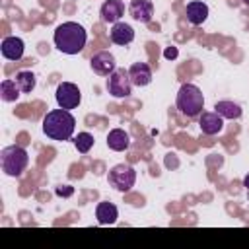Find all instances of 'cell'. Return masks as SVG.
Returning a JSON list of instances; mask_svg holds the SVG:
<instances>
[{"instance_id":"1","label":"cell","mask_w":249,"mask_h":249,"mask_svg":"<svg viewBox=\"0 0 249 249\" xmlns=\"http://www.w3.org/2000/svg\"><path fill=\"white\" fill-rule=\"evenodd\" d=\"M54 47L64 54H78L84 51L88 35L86 29L76 21H64L54 29Z\"/></svg>"},{"instance_id":"2","label":"cell","mask_w":249,"mask_h":249,"mask_svg":"<svg viewBox=\"0 0 249 249\" xmlns=\"http://www.w3.org/2000/svg\"><path fill=\"white\" fill-rule=\"evenodd\" d=\"M76 128V119L68 109H53L45 115L43 119V132L58 142L70 140V136L74 134Z\"/></svg>"},{"instance_id":"3","label":"cell","mask_w":249,"mask_h":249,"mask_svg":"<svg viewBox=\"0 0 249 249\" xmlns=\"http://www.w3.org/2000/svg\"><path fill=\"white\" fill-rule=\"evenodd\" d=\"M177 109L185 115V117H198L202 113L204 107V97L200 88H196L195 84H183L177 91Z\"/></svg>"},{"instance_id":"4","label":"cell","mask_w":249,"mask_h":249,"mask_svg":"<svg viewBox=\"0 0 249 249\" xmlns=\"http://www.w3.org/2000/svg\"><path fill=\"white\" fill-rule=\"evenodd\" d=\"M29 163V156L25 152V148L21 146H6L2 152H0V165H2V171L10 177H19L25 167Z\"/></svg>"},{"instance_id":"5","label":"cell","mask_w":249,"mask_h":249,"mask_svg":"<svg viewBox=\"0 0 249 249\" xmlns=\"http://www.w3.org/2000/svg\"><path fill=\"white\" fill-rule=\"evenodd\" d=\"M107 179H109V185H111V187H115V189L121 191V193H126V191H130V189L134 187V183H136V171H134V167L128 165V163H117V165H113V167L109 169Z\"/></svg>"},{"instance_id":"6","label":"cell","mask_w":249,"mask_h":249,"mask_svg":"<svg viewBox=\"0 0 249 249\" xmlns=\"http://www.w3.org/2000/svg\"><path fill=\"white\" fill-rule=\"evenodd\" d=\"M107 89L113 97H128L132 91V82H130L128 70L115 68L107 78Z\"/></svg>"},{"instance_id":"7","label":"cell","mask_w":249,"mask_h":249,"mask_svg":"<svg viewBox=\"0 0 249 249\" xmlns=\"http://www.w3.org/2000/svg\"><path fill=\"white\" fill-rule=\"evenodd\" d=\"M54 97H56L58 107H62V109H76V107L80 105V101H82L80 88H78L76 84H72V82H62V84H58Z\"/></svg>"},{"instance_id":"8","label":"cell","mask_w":249,"mask_h":249,"mask_svg":"<svg viewBox=\"0 0 249 249\" xmlns=\"http://www.w3.org/2000/svg\"><path fill=\"white\" fill-rule=\"evenodd\" d=\"M91 70L99 76H109L113 70H115V56L109 53V51H101L97 54L91 56V62H89Z\"/></svg>"},{"instance_id":"9","label":"cell","mask_w":249,"mask_h":249,"mask_svg":"<svg viewBox=\"0 0 249 249\" xmlns=\"http://www.w3.org/2000/svg\"><path fill=\"white\" fill-rule=\"evenodd\" d=\"M128 14L140 23H150L154 16V4L150 0H130Z\"/></svg>"},{"instance_id":"10","label":"cell","mask_w":249,"mask_h":249,"mask_svg":"<svg viewBox=\"0 0 249 249\" xmlns=\"http://www.w3.org/2000/svg\"><path fill=\"white\" fill-rule=\"evenodd\" d=\"M23 49H25L23 41L19 37H14V35L4 37L2 39V45H0L2 56L8 58V60H19L23 56Z\"/></svg>"},{"instance_id":"11","label":"cell","mask_w":249,"mask_h":249,"mask_svg":"<svg viewBox=\"0 0 249 249\" xmlns=\"http://www.w3.org/2000/svg\"><path fill=\"white\" fill-rule=\"evenodd\" d=\"M198 126H200V130L204 132V134H208V136H214V134H218V132H222V128H224V119L214 111V113H200V119H198Z\"/></svg>"},{"instance_id":"12","label":"cell","mask_w":249,"mask_h":249,"mask_svg":"<svg viewBox=\"0 0 249 249\" xmlns=\"http://www.w3.org/2000/svg\"><path fill=\"white\" fill-rule=\"evenodd\" d=\"M124 14V4L121 0H105L101 10H99V16L105 23H117Z\"/></svg>"},{"instance_id":"13","label":"cell","mask_w":249,"mask_h":249,"mask_svg":"<svg viewBox=\"0 0 249 249\" xmlns=\"http://www.w3.org/2000/svg\"><path fill=\"white\" fill-rule=\"evenodd\" d=\"M128 76H130L132 86L142 88V86H148L152 82V68L146 62H134L128 68Z\"/></svg>"},{"instance_id":"14","label":"cell","mask_w":249,"mask_h":249,"mask_svg":"<svg viewBox=\"0 0 249 249\" xmlns=\"http://www.w3.org/2000/svg\"><path fill=\"white\" fill-rule=\"evenodd\" d=\"M109 35H111V41L115 45H128L134 39V29L124 21H117V23H113Z\"/></svg>"},{"instance_id":"15","label":"cell","mask_w":249,"mask_h":249,"mask_svg":"<svg viewBox=\"0 0 249 249\" xmlns=\"http://www.w3.org/2000/svg\"><path fill=\"white\" fill-rule=\"evenodd\" d=\"M185 14H187V19H189L193 25H200V23H204L206 18H208V6H206L204 2L193 0V2L187 4Z\"/></svg>"},{"instance_id":"16","label":"cell","mask_w":249,"mask_h":249,"mask_svg":"<svg viewBox=\"0 0 249 249\" xmlns=\"http://www.w3.org/2000/svg\"><path fill=\"white\" fill-rule=\"evenodd\" d=\"M95 218H97V222H99L101 226H109V224H115V222H117L119 210H117V206H115L113 202L103 200V202H99V204L95 206Z\"/></svg>"},{"instance_id":"17","label":"cell","mask_w":249,"mask_h":249,"mask_svg":"<svg viewBox=\"0 0 249 249\" xmlns=\"http://www.w3.org/2000/svg\"><path fill=\"white\" fill-rule=\"evenodd\" d=\"M107 146L115 152H124L130 146V136L123 128H113L107 134Z\"/></svg>"},{"instance_id":"18","label":"cell","mask_w":249,"mask_h":249,"mask_svg":"<svg viewBox=\"0 0 249 249\" xmlns=\"http://www.w3.org/2000/svg\"><path fill=\"white\" fill-rule=\"evenodd\" d=\"M214 111L222 117V119H239L241 117V107L233 101H216Z\"/></svg>"},{"instance_id":"19","label":"cell","mask_w":249,"mask_h":249,"mask_svg":"<svg viewBox=\"0 0 249 249\" xmlns=\"http://www.w3.org/2000/svg\"><path fill=\"white\" fill-rule=\"evenodd\" d=\"M14 80L18 84V88L21 89V93H31L35 89V84H37V78L31 70H19Z\"/></svg>"},{"instance_id":"20","label":"cell","mask_w":249,"mask_h":249,"mask_svg":"<svg viewBox=\"0 0 249 249\" xmlns=\"http://www.w3.org/2000/svg\"><path fill=\"white\" fill-rule=\"evenodd\" d=\"M19 95H21V89L18 88L16 80H4L0 84V97H2V101H6V103L18 101Z\"/></svg>"},{"instance_id":"21","label":"cell","mask_w":249,"mask_h":249,"mask_svg":"<svg viewBox=\"0 0 249 249\" xmlns=\"http://www.w3.org/2000/svg\"><path fill=\"white\" fill-rule=\"evenodd\" d=\"M93 136L89 134V132H78V136H76V140H74V146H76V150L80 152V154H88L89 150H91V146H93Z\"/></svg>"},{"instance_id":"22","label":"cell","mask_w":249,"mask_h":249,"mask_svg":"<svg viewBox=\"0 0 249 249\" xmlns=\"http://www.w3.org/2000/svg\"><path fill=\"white\" fill-rule=\"evenodd\" d=\"M58 196H72V193H74V187H70V185H62V187H56V191H54Z\"/></svg>"},{"instance_id":"23","label":"cell","mask_w":249,"mask_h":249,"mask_svg":"<svg viewBox=\"0 0 249 249\" xmlns=\"http://www.w3.org/2000/svg\"><path fill=\"white\" fill-rule=\"evenodd\" d=\"M163 56H165V58H175V56H177V49H175V47L165 49V51H163Z\"/></svg>"},{"instance_id":"24","label":"cell","mask_w":249,"mask_h":249,"mask_svg":"<svg viewBox=\"0 0 249 249\" xmlns=\"http://www.w3.org/2000/svg\"><path fill=\"white\" fill-rule=\"evenodd\" d=\"M243 187L249 189V175H245V179H243Z\"/></svg>"},{"instance_id":"25","label":"cell","mask_w":249,"mask_h":249,"mask_svg":"<svg viewBox=\"0 0 249 249\" xmlns=\"http://www.w3.org/2000/svg\"><path fill=\"white\" fill-rule=\"evenodd\" d=\"M241 2H243V4H245V6H249V0H241Z\"/></svg>"}]
</instances>
